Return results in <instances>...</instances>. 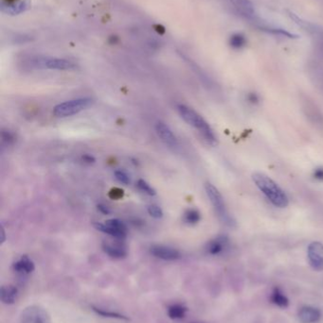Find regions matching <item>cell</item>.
<instances>
[{
  "instance_id": "obj_1",
  "label": "cell",
  "mask_w": 323,
  "mask_h": 323,
  "mask_svg": "<svg viewBox=\"0 0 323 323\" xmlns=\"http://www.w3.org/2000/svg\"><path fill=\"white\" fill-rule=\"evenodd\" d=\"M252 180L257 188L275 207L286 208L288 206L289 199L286 192L270 177L261 172H255L252 175Z\"/></svg>"
},
{
  "instance_id": "obj_2",
  "label": "cell",
  "mask_w": 323,
  "mask_h": 323,
  "mask_svg": "<svg viewBox=\"0 0 323 323\" xmlns=\"http://www.w3.org/2000/svg\"><path fill=\"white\" fill-rule=\"evenodd\" d=\"M176 108H177L179 116L190 126H192L195 130H197L200 135L203 137V139L207 143L212 147H214L218 144L217 137L213 132V130L211 129L210 124L204 119L198 113H196L194 109L188 107L184 104H178Z\"/></svg>"
},
{
  "instance_id": "obj_3",
  "label": "cell",
  "mask_w": 323,
  "mask_h": 323,
  "mask_svg": "<svg viewBox=\"0 0 323 323\" xmlns=\"http://www.w3.org/2000/svg\"><path fill=\"white\" fill-rule=\"evenodd\" d=\"M205 190H206L207 196H208L211 204H212L216 214L219 216V218L224 222L225 224H226L228 226H233L234 221L226 209L224 198L221 195V193L213 184H211L210 182H207L205 184Z\"/></svg>"
},
{
  "instance_id": "obj_4",
  "label": "cell",
  "mask_w": 323,
  "mask_h": 323,
  "mask_svg": "<svg viewBox=\"0 0 323 323\" xmlns=\"http://www.w3.org/2000/svg\"><path fill=\"white\" fill-rule=\"evenodd\" d=\"M93 99L90 97L77 98L58 104L53 109V114L57 117H67L79 114L93 105Z\"/></svg>"
},
{
  "instance_id": "obj_5",
  "label": "cell",
  "mask_w": 323,
  "mask_h": 323,
  "mask_svg": "<svg viewBox=\"0 0 323 323\" xmlns=\"http://www.w3.org/2000/svg\"><path fill=\"white\" fill-rule=\"evenodd\" d=\"M21 323H51L48 311L39 305H30L20 314Z\"/></svg>"
},
{
  "instance_id": "obj_6",
  "label": "cell",
  "mask_w": 323,
  "mask_h": 323,
  "mask_svg": "<svg viewBox=\"0 0 323 323\" xmlns=\"http://www.w3.org/2000/svg\"><path fill=\"white\" fill-rule=\"evenodd\" d=\"M34 64L39 68L51 70H74L77 68L71 60L60 58H40L34 60Z\"/></svg>"
},
{
  "instance_id": "obj_7",
  "label": "cell",
  "mask_w": 323,
  "mask_h": 323,
  "mask_svg": "<svg viewBox=\"0 0 323 323\" xmlns=\"http://www.w3.org/2000/svg\"><path fill=\"white\" fill-rule=\"evenodd\" d=\"M307 257L311 266L318 271H323V244L312 242L307 249Z\"/></svg>"
},
{
  "instance_id": "obj_8",
  "label": "cell",
  "mask_w": 323,
  "mask_h": 323,
  "mask_svg": "<svg viewBox=\"0 0 323 323\" xmlns=\"http://www.w3.org/2000/svg\"><path fill=\"white\" fill-rule=\"evenodd\" d=\"M32 8V2L30 0H17V1H2L0 10L5 14L14 16L29 11Z\"/></svg>"
},
{
  "instance_id": "obj_9",
  "label": "cell",
  "mask_w": 323,
  "mask_h": 323,
  "mask_svg": "<svg viewBox=\"0 0 323 323\" xmlns=\"http://www.w3.org/2000/svg\"><path fill=\"white\" fill-rule=\"evenodd\" d=\"M150 252L156 258L164 261H174L180 258V252L172 247L163 245H154L150 248Z\"/></svg>"
},
{
  "instance_id": "obj_10",
  "label": "cell",
  "mask_w": 323,
  "mask_h": 323,
  "mask_svg": "<svg viewBox=\"0 0 323 323\" xmlns=\"http://www.w3.org/2000/svg\"><path fill=\"white\" fill-rule=\"evenodd\" d=\"M229 239L226 235H221L211 239L206 246V251L211 255H220L227 250Z\"/></svg>"
},
{
  "instance_id": "obj_11",
  "label": "cell",
  "mask_w": 323,
  "mask_h": 323,
  "mask_svg": "<svg viewBox=\"0 0 323 323\" xmlns=\"http://www.w3.org/2000/svg\"><path fill=\"white\" fill-rule=\"evenodd\" d=\"M156 132L160 138L162 139V142L165 145L169 146L170 147H176L178 146V141L172 132V130L163 122H158L156 125Z\"/></svg>"
},
{
  "instance_id": "obj_12",
  "label": "cell",
  "mask_w": 323,
  "mask_h": 323,
  "mask_svg": "<svg viewBox=\"0 0 323 323\" xmlns=\"http://www.w3.org/2000/svg\"><path fill=\"white\" fill-rule=\"evenodd\" d=\"M298 316L302 323H316L321 320L322 313L316 307L306 305L298 310Z\"/></svg>"
},
{
  "instance_id": "obj_13",
  "label": "cell",
  "mask_w": 323,
  "mask_h": 323,
  "mask_svg": "<svg viewBox=\"0 0 323 323\" xmlns=\"http://www.w3.org/2000/svg\"><path fill=\"white\" fill-rule=\"evenodd\" d=\"M13 270L18 274L28 275L31 274L35 269V264L31 258L24 255L13 264Z\"/></svg>"
},
{
  "instance_id": "obj_14",
  "label": "cell",
  "mask_w": 323,
  "mask_h": 323,
  "mask_svg": "<svg viewBox=\"0 0 323 323\" xmlns=\"http://www.w3.org/2000/svg\"><path fill=\"white\" fill-rule=\"evenodd\" d=\"M102 250L109 255L110 257L115 259H124L127 256V250L125 246L121 244H113L109 242L102 243Z\"/></svg>"
},
{
  "instance_id": "obj_15",
  "label": "cell",
  "mask_w": 323,
  "mask_h": 323,
  "mask_svg": "<svg viewBox=\"0 0 323 323\" xmlns=\"http://www.w3.org/2000/svg\"><path fill=\"white\" fill-rule=\"evenodd\" d=\"M18 297V289L17 287L8 285L3 286L0 290V299L5 304H13Z\"/></svg>"
},
{
  "instance_id": "obj_16",
  "label": "cell",
  "mask_w": 323,
  "mask_h": 323,
  "mask_svg": "<svg viewBox=\"0 0 323 323\" xmlns=\"http://www.w3.org/2000/svg\"><path fill=\"white\" fill-rule=\"evenodd\" d=\"M231 4L242 15L251 17L255 13V8L250 0H230Z\"/></svg>"
},
{
  "instance_id": "obj_17",
  "label": "cell",
  "mask_w": 323,
  "mask_h": 323,
  "mask_svg": "<svg viewBox=\"0 0 323 323\" xmlns=\"http://www.w3.org/2000/svg\"><path fill=\"white\" fill-rule=\"evenodd\" d=\"M94 228L96 230H98L99 232H101L103 234H106L112 237H115L117 239H125V237L127 236V234L126 233H123V232H120V231H117V230H114L112 228L108 227L106 226L104 223H99V222H96L93 224Z\"/></svg>"
},
{
  "instance_id": "obj_18",
  "label": "cell",
  "mask_w": 323,
  "mask_h": 323,
  "mask_svg": "<svg viewBox=\"0 0 323 323\" xmlns=\"http://www.w3.org/2000/svg\"><path fill=\"white\" fill-rule=\"evenodd\" d=\"M270 299L274 304H276L277 306H279L281 308H286L289 304V300L287 299V297L282 292V290L280 288H277V287L274 288L273 291L271 293Z\"/></svg>"
},
{
  "instance_id": "obj_19",
  "label": "cell",
  "mask_w": 323,
  "mask_h": 323,
  "mask_svg": "<svg viewBox=\"0 0 323 323\" xmlns=\"http://www.w3.org/2000/svg\"><path fill=\"white\" fill-rule=\"evenodd\" d=\"M187 307L182 304H173L168 308V316L172 320H181L186 316Z\"/></svg>"
},
{
  "instance_id": "obj_20",
  "label": "cell",
  "mask_w": 323,
  "mask_h": 323,
  "mask_svg": "<svg viewBox=\"0 0 323 323\" xmlns=\"http://www.w3.org/2000/svg\"><path fill=\"white\" fill-rule=\"evenodd\" d=\"M92 310L95 312L97 315H99L104 318H110V319H117V320H123V321H129V318L125 315H122L117 312L108 311L106 309H101L99 307L92 306Z\"/></svg>"
},
{
  "instance_id": "obj_21",
  "label": "cell",
  "mask_w": 323,
  "mask_h": 323,
  "mask_svg": "<svg viewBox=\"0 0 323 323\" xmlns=\"http://www.w3.org/2000/svg\"><path fill=\"white\" fill-rule=\"evenodd\" d=\"M201 219V215L198 210L196 209H189L184 213L183 220L186 224L189 225H195L197 224Z\"/></svg>"
},
{
  "instance_id": "obj_22",
  "label": "cell",
  "mask_w": 323,
  "mask_h": 323,
  "mask_svg": "<svg viewBox=\"0 0 323 323\" xmlns=\"http://www.w3.org/2000/svg\"><path fill=\"white\" fill-rule=\"evenodd\" d=\"M229 46L234 49H241L246 47L247 45V39L246 36L242 33H234L230 36L229 38Z\"/></svg>"
},
{
  "instance_id": "obj_23",
  "label": "cell",
  "mask_w": 323,
  "mask_h": 323,
  "mask_svg": "<svg viewBox=\"0 0 323 323\" xmlns=\"http://www.w3.org/2000/svg\"><path fill=\"white\" fill-rule=\"evenodd\" d=\"M104 224L108 227L112 228L114 230H117V231H120V232H123V233H126L127 234V227L125 225V223L120 220V219H108L104 222Z\"/></svg>"
},
{
  "instance_id": "obj_24",
  "label": "cell",
  "mask_w": 323,
  "mask_h": 323,
  "mask_svg": "<svg viewBox=\"0 0 323 323\" xmlns=\"http://www.w3.org/2000/svg\"><path fill=\"white\" fill-rule=\"evenodd\" d=\"M262 30H264L266 32H269V33H272V34H275V35L284 36V37H287V38H290V39H296V38H298V35L293 34V33H290V32L286 31V29H283L262 28Z\"/></svg>"
},
{
  "instance_id": "obj_25",
  "label": "cell",
  "mask_w": 323,
  "mask_h": 323,
  "mask_svg": "<svg viewBox=\"0 0 323 323\" xmlns=\"http://www.w3.org/2000/svg\"><path fill=\"white\" fill-rule=\"evenodd\" d=\"M137 186L140 191L147 194L148 196H155L157 194L156 190L144 179H138L137 182Z\"/></svg>"
},
{
  "instance_id": "obj_26",
  "label": "cell",
  "mask_w": 323,
  "mask_h": 323,
  "mask_svg": "<svg viewBox=\"0 0 323 323\" xmlns=\"http://www.w3.org/2000/svg\"><path fill=\"white\" fill-rule=\"evenodd\" d=\"M148 213L151 216H153L154 218H157V219L162 218L163 216V211H162V208L155 204H152L148 207Z\"/></svg>"
},
{
  "instance_id": "obj_27",
  "label": "cell",
  "mask_w": 323,
  "mask_h": 323,
  "mask_svg": "<svg viewBox=\"0 0 323 323\" xmlns=\"http://www.w3.org/2000/svg\"><path fill=\"white\" fill-rule=\"evenodd\" d=\"M115 178L118 179L121 183H124L125 185H127V184L130 183V179H129L128 175L125 172H124V171H122V170L115 171Z\"/></svg>"
},
{
  "instance_id": "obj_28",
  "label": "cell",
  "mask_w": 323,
  "mask_h": 323,
  "mask_svg": "<svg viewBox=\"0 0 323 323\" xmlns=\"http://www.w3.org/2000/svg\"><path fill=\"white\" fill-rule=\"evenodd\" d=\"M2 141L3 143L11 144L13 143L14 141V136H13V133H11L8 131H3L2 132Z\"/></svg>"
},
{
  "instance_id": "obj_29",
  "label": "cell",
  "mask_w": 323,
  "mask_h": 323,
  "mask_svg": "<svg viewBox=\"0 0 323 323\" xmlns=\"http://www.w3.org/2000/svg\"><path fill=\"white\" fill-rule=\"evenodd\" d=\"M313 177L314 179L318 181H323V168L320 167V168H315L313 171Z\"/></svg>"
},
{
  "instance_id": "obj_30",
  "label": "cell",
  "mask_w": 323,
  "mask_h": 323,
  "mask_svg": "<svg viewBox=\"0 0 323 323\" xmlns=\"http://www.w3.org/2000/svg\"><path fill=\"white\" fill-rule=\"evenodd\" d=\"M97 207H98V210L99 212L103 215H109L111 213V210L109 209V207L104 205V204H99Z\"/></svg>"
},
{
  "instance_id": "obj_31",
  "label": "cell",
  "mask_w": 323,
  "mask_h": 323,
  "mask_svg": "<svg viewBox=\"0 0 323 323\" xmlns=\"http://www.w3.org/2000/svg\"><path fill=\"white\" fill-rule=\"evenodd\" d=\"M248 101L252 104H256L259 101V96L255 93H250L248 95Z\"/></svg>"
},
{
  "instance_id": "obj_32",
  "label": "cell",
  "mask_w": 323,
  "mask_h": 323,
  "mask_svg": "<svg viewBox=\"0 0 323 323\" xmlns=\"http://www.w3.org/2000/svg\"><path fill=\"white\" fill-rule=\"evenodd\" d=\"M83 161L87 164H93L95 162V158L89 154H85L83 156Z\"/></svg>"
}]
</instances>
